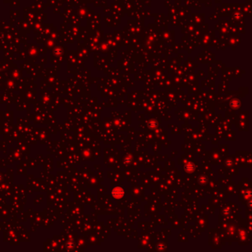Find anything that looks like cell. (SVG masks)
I'll return each instance as SVG.
<instances>
[{"mask_svg": "<svg viewBox=\"0 0 252 252\" xmlns=\"http://www.w3.org/2000/svg\"><path fill=\"white\" fill-rule=\"evenodd\" d=\"M123 190L120 188H115V190L113 191V196H115V197H121V196H123Z\"/></svg>", "mask_w": 252, "mask_h": 252, "instance_id": "obj_1", "label": "cell"}]
</instances>
